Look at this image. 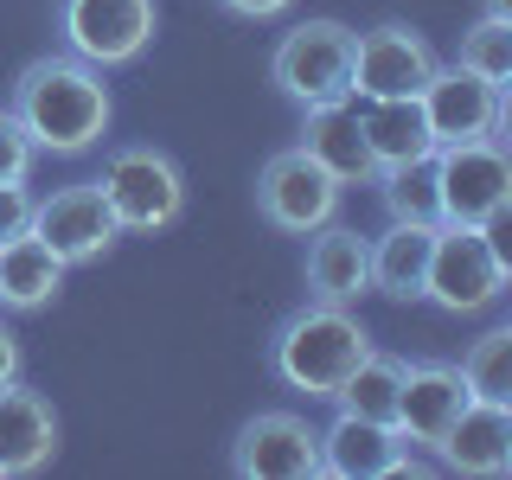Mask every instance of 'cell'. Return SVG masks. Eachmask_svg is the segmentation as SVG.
Returning <instances> with one entry per match:
<instances>
[{
  "mask_svg": "<svg viewBox=\"0 0 512 480\" xmlns=\"http://www.w3.org/2000/svg\"><path fill=\"white\" fill-rule=\"evenodd\" d=\"M218 7L231 13V20H256V26H263V20H282L295 0H218Z\"/></svg>",
  "mask_w": 512,
  "mask_h": 480,
  "instance_id": "28",
  "label": "cell"
},
{
  "mask_svg": "<svg viewBox=\"0 0 512 480\" xmlns=\"http://www.w3.org/2000/svg\"><path fill=\"white\" fill-rule=\"evenodd\" d=\"M231 474H244V480H314L320 474V429L295 410H256L231 442Z\"/></svg>",
  "mask_w": 512,
  "mask_h": 480,
  "instance_id": "12",
  "label": "cell"
},
{
  "mask_svg": "<svg viewBox=\"0 0 512 480\" xmlns=\"http://www.w3.org/2000/svg\"><path fill=\"white\" fill-rule=\"evenodd\" d=\"M295 148H308L340 186H372L378 180V160H372V148H365V128H359V96L301 109V141H295Z\"/></svg>",
  "mask_w": 512,
  "mask_h": 480,
  "instance_id": "16",
  "label": "cell"
},
{
  "mask_svg": "<svg viewBox=\"0 0 512 480\" xmlns=\"http://www.w3.org/2000/svg\"><path fill=\"white\" fill-rule=\"evenodd\" d=\"M436 205L442 224H500L512 212V160L506 141H455L436 148Z\"/></svg>",
  "mask_w": 512,
  "mask_h": 480,
  "instance_id": "7",
  "label": "cell"
},
{
  "mask_svg": "<svg viewBox=\"0 0 512 480\" xmlns=\"http://www.w3.org/2000/svg\"><path fill=\"white\" fill-rule=\"evenodd\" d=\"M468 378L461 365H442V359H416L404 365V391H397V436L423 455H436V442L448 436L461 410H468Z\"/></svg>",
  "mask_w": 512,
  "mask_h": 480,
  "instance_id": "13",
  "label": "cell"
},
{
  "mask_svg": "<svg viewBox=\"0 0 512 480\" xmlns=\"http://www.w3.org/2000/svg\"><path fill=\"white\" fill-rule=\"evenodd\" d=\"M160 13L154 0H58V39L71 58L96 71H122L154 45Z\"/></svg>",
  "mask_w": 512,
  "mask_h": 480,
  "instance_id": "8",
  "label": "cell"
},
{
  "mask_svg": "<svg viewBox=\"0 0 512 480\" xmlns=\"http://www.w3.org/2000/svg\"><path fill=\"white\" fill-rule=\"evenodd\" d=\"M500 295H506V256L493 244V231H480V224H436L423 301H436L442 314H480Z\"/></svg>",
  "mask_w": 512,
  "mask_h": 480,
  "instance_id": "4",
  "label": "cell"
},
{
  "mask_svg": "<svg viewBox=\"0 0 512 480\" xmlns=\"http://www.w3.org/2000/svg\"><path fill=\"white\" fill-rule=\"evenodd\" d=\"M340 199H346V186L333 180L308 148L269 154L263 173H256V218L282 237H314L320 224L340 218Z\"/></svg>",
  "mask_w": 512,
  "mask_h": 480,
  "instance_id": "6",
  "label": "cell"
},
{
  "mask_svg": "<svg viewBox=\"0 0 512 480\" xmlns=\"http://www.w3.org/2000/svg\"><path fill=\"white\" fill-rule=\"evenodd\" d=\"M461 71H474V77H487V84H506L512 77V20H480L461 32V52H455Z\"/></svg>",
  "mask_w": 512,
  "mask_h": 480,
  "instance_id": "25",
  "label": "cell"
},
{
  "mask_svg": "<svg viewBox=\"0 0 512 480\" xmlns=\"http://www.w3.org/2000/svg\"><path fill=\"white\" fill-rule=\"evenodd\" d=\"M429 250H436V224L391 218V231L372 237V295H391V301H423Z\"/></svg>",
  "mask_w": 512,
  "mask_h": 480,
  "instance_id": "19",
  "label": "cell"
},
{
  "mask_svg": "<svg viewBox=\"0 0 512 480\" xmlns=\"http://www.w3.org/2000/svg\"><path fill=\"white\" fill-rule=\"evenodd\" d=\"M32 160H39V148L26 141L20 116H13V109H0V186L26 180V173H32Z\"/></svg>",
  "mask_w": 512,
  "mask_h": 480,
  "instance_id": "26",
  "label": "cell"
},
{
  "mask_svg": "<svg viewBox=\"0 0 512 480\" xmlns=\"http://www.w3.org/2000/svg\"><path fill=\"white\" fill-rule=\"evenodd\" d=\"M404 365L410 359H397V352H365L359 365H352V378L340 384V397L333 404L352 410V416H372V423H391L397 429V391H404Z\"/></svg>",
  "mask_w": 512,
  "mask_h": 480,
  "instance_id": "22",
  "label": "cell"
},
{
  "mask_svg": "<svg viewBox=\"0 0 512 480\" xmlns=\"http://www.w3.org/2000/svg\"><path fill=\"white\" fill-rule=\"evenodd\" d=\"M404 436L391 423H372V416L340 410L327 429H320V474L333 480H384L404 468Z\"/></svg>",
  "mask_w": 512,
  "mask_h": 480,
  "instance_id": "17",
  "label": "cell"
},
{
  "mask_svg": "<svg viewBox=\"0 0 512 480\" xmlns=\"http://www.w3.org/2000/svg\"><path fill=\"white\" fill-rule=\"evenodd\" d=\"M7 378H20V333L0 320V384H7Z\"/></svg>",
  "mask_w": 512,
  "mask_h": 480,
  "instance_id": "29",
  "label": "cell"
},
{
  "mask_svg": "<svg viewBox=\"0 0 512 480\" xmlns=\"http://www.w3.org/2000/svg\"><path fill=\"white\" fill-rule=\"evenodd\" d=\"M352 32L346 20H301L282 32L276 58H269V77L288 103L314 109V103H340L352 96Z\"/></svg>",
  "mask_w": 512,
  "mask_h": 480,
  "instance_id": "5",
  "label": "cell"
},
{
  "mask_svg": "<svg viewBox=\"0 0 512 480\" xmlns=\"http://www.w3.org/2000/svg\"><path fill=\"white\" fill-rule=\"evenodd\" d=\"M52 455H58V410L45 404V391L7 378L0 384V480L52 468Z\"/></svg>",
  "mask_w": 512,
  "mask_h": 480,
  "instance_id": "15",
  "label": "cell"
},
{
  "mask_svg": "<svg viewBox=\"0 0 512 480\" xmlns=\"http://www.w3.org/2000/svg\"><path fill=\"white\" fill-rule=\"evenodd\" d=\"M416 103H423V122L429 135H436V148H455V141H506V84H487V77L461 71V64H436L429 71V84L416 90Z\"/></svg>",
  "mask_w": 512,
  "mask_h": 480,
  "instance_id": "9",
  "label": "cell"
},
{
  "mask_svg": "<svg viewBox=\"0 0 512 480\" xmlns=\"http://www.w3.org/2000/svg\"><path fill=\"white\" fill-rule=\"evenodd\" d=\"M26 231L39 237L64 269H77V263H96V256L116 244L122 224H116V212H109L103 186H96V180H71V186L45 192V199H32V224H26Z\"/></svg>",
  "mask_w": 512,
  "mask_h": 480,
  "instance_id": "10",
  "label": "cell"
},
{
  "mask_svg": "<svg viewBox=\"0 0 512 480\" xmlns=\"http://www.w3.org/2000/svg\"><path fill=\"white\" fill-rule=\"evenodd\" d=\"M436 71V52L429 39L404 20H378L372 32L352 39V96L359 103H378V96H416Z\"/></svg>",
  "mask_w": 512,
  "mask_h": 480,
  "instance_id": "11",
  "label": "cell"
},
{
  "mask_svg": "<svg viewBox=\"0 0 512 480\" xmlns=\"http://www.w3.org/2000/svg\"><path fill=\"white\" fill-rule=\"evenodd\" d=\"M58 288H64V263L32 231H20V237H7V244H0V308H7V314L52 308Z\"/></svg>",
  "mask_w": 512,
  "mask_h": 480,
  "instance_id": "21",
  "label": "cell"
},
{
  "mask_svg": "<svg viewBox=\"0 0 512 480\" xmlns=\"http://www.w3.org/2000/svg\"><path fill=\"white\" fill-rule=\"evenodd\" d=\"M461 378H468L474 397L512 404V320H493L480 340H468V352H461Z\"/></svg>",
  "mask_w": 512,
  "mask_h": 480,
  "instance_id": "24",
  "label": "cell"
},
{
  "mask_svg": "<svg viewBox=\"0 0 512 480\" xmlns=\"http://www.w3.org/2000/svg\"><path fill=\"white\" fill-rule=\"evenodd\" d=\"M359 128H365V148H372L378 173L436 154V135H429L416 96H378V103H359Z\"/></svg>",
  "mask_w": 512,
  "mask_h": 480,
  "instance_id": "20",
  "label": "cell"
},
{
  "mask_svg": "<svg viewBox=\"0 0 512 480\" xmlns=\"http://www.w3.org/2000/svg\"><path fill=\"white\" fill-rule=\"evenodd\" d=\"M26 224H32V192H26V180L0 186V244H7V237H20Z\"/></svg>",
  "mask_w": 512,
  "mask_h": 480,
  "instance_id": "27",
  "label": "cell"
},
{
  "mask_svg": "<svg viewBox=\"0 0 512 480\" xmlns=\"http://www.w3.org/2000/svg\"><path fill=\"white\" fill-rule=\"evenodd\" d=\"M96 186H103L116 224H122V231H135V237L173 231L180 212H186V173H180V160H173L167 148H154V141L116 148V154L103 160V173H96Z\"/></svg>",
  "mask_w": 512,
  "mask_h": 480,
  "instance_id": "3",
  "label": "cell"
},
{
  "mask_svg": "<svg viewBox=\"0 0 512 480\" xmlns=\"http://www.w3.org/2000/svg\"><path fill=\"white\" fill-rule=\"evenodd\" d=\"M359 295H372V237L333 218L308 237V301L352 308Z\"/></svg>",
  "mask_w": 512,
  "mask_h": 480,
  "instance_id": "18",
  "label": "cell"
},
{
  "mask_svg": "<svg viewBox=\"0 0 512 480\" xmlns=\"http://www.w3.org/2000/svg\"><path fill=\"white\" fill-rule=\"evenodd\" d=\"M378 199L391 218H416V224H442V205H436V154L429 160H404V167H384L378 173Z\"/></svg>",
  "mask_w": 512,
  "mask_h": 480,
  "instance_id": "23",
  "label": "cell"
},
{
  "mask_svg": "<svg viewBox=\"0 0 512 480\" xmlns=\"http://www.w3.org/2000/svg\"><path fill=\"white\" fill-rule=\"evenodd\" d=\"M442 474H468V480H500L512 474V404H493V397H468V410L448 423V436L436 442Z\"/></svg>",
  "mask_w": 512,
  "mask_h": 480,
  "instance_id": "14",
  "label": "cell"
},
{
  "mask_svg": "<svg viewBox=\"0 0 512 480\" xmlns=\"http://www.w3.org/2000/svg\"><path fill=\"white\" fill-rule=\"evenodd\" d=\"M13 116H20L26 141L39 154H90L96 141L109 135V84L103 71L71 52H52V58H32L20 77H13Z\"/></svg>",
  "mask_w": 512,
  "mask_h": 480,
  "instance_id": "1",
  "label": "cell"
},
{
  "mask_svg": "<svg viewBox=\"0 0 512 480\" xmlns=\"http://www.w3.org/2000/svg\"><path fill=\"white\" fill-rule=\"evenodd\" d=\"M372 352V333L352 308H333V301H308L276 327L269 340V365L288 391H308L314 404H333L340 384L352 378V365Z\"/></svg>",
  "mask_w": 512,
  "mask_h": 480,
  "instance_id": "2",
  "label": "cell"
},
{
  "mask_svg": "<svg viewBox=\"0 0 512 480\" xmlns=\"http://www.w3.org/2000/svg\"><path fill=\"white\" fill-rule=\"evenodd\" d=\"M480 13L487 20H512V0H480Z\"/></svg>",
  "mask_w": 512,
  "mask_h": 480,
  "instance_id": "30",
  "label": "cell"
}]
</instances>
